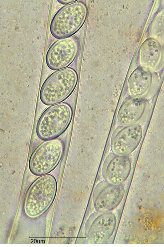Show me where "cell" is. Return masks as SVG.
I'll use <instances>...</instances> for the list:
<instances>
[{"label": "cell", "instance_id": "cell-1", "mask_svg": "<svg viewBox=\"0 0 164 247\" xmlns=\"http://www.w3.org/2000/svg\"><path fill=\"white\" fill-rule=\"evenodd\" d=\"M78 79L77 72L71 68L54 72L46 79L41 87L40 101L48 106L62 103L74 91Z\"/></svg>", "mask_w": 164, "mask_h": 247}, {"label": "cell", "instance_id": "cell-2", "mask_svg": "<svg viewBox=\"0 0 164 247\" xmlns=\"http://www.w3.org/2000/svg\"><path fill=\"white\" fill-rule=\"evenodd\" d=\"M71 106L66 102L52 105L42 112L36 128L39 138L47 140L56 138L67 128L72 119Z\"/></svg>", "mask_w": 164, "mask_h": 247}, {"label": "cell", "instance_id": "cell-3", "mask_svg": "<svg viewBox=\"0 0 164 247\" xmlns=\"http://www.w3.org/2000/svg\"><path fill=\"white\" fill-rule=\"evenodd\" d=\"M88 10L86 4L77 1L66 5L55 13L51 21L50 31L57 39L72 36L82 27L86 19Z\"/></svg>", "mask_w": 164, "mask_h": 247}, {"label": "cell", "instance_id": "cell-4", "mask_svg": "<svg viewBox=\"0 0 164 247\" xmlns=\"http://www.w3.org/2000/svg\"><path fill=\"white\" fill-rule=\"evenodd\" d=\"M64 151L63 142L58 139L46 140L32 153L28 162L30 172L36 176L48 174L57 166Z\"/></svg>", "mask_w": 164, "mask_h": 247}, {"label": "cell", "instance_id": "cell-5", "mask_svg": "<svg viewBox=\"0 0 164 247\" xmlns=\"http://www.w3.org/2000/svg\"><path fill=\"white\" fill-rule=\"evenodd\" d=\"M78 39L74 36L60 39L49 48L46 55L47 66L53 70L66 68L76 57L79 50Z\"/></svg>", "mask_w": 164, "mask_h": 247}, {"label": "cell", "instance_id": "cell-6", "mask_svg": "<svg viewBox=\"0 0 164 247\" xmlns=\"http://www.w3.org/2000/svg\"><path fill=\"white\" fill-rule=\"evenodd\" d=\"M142 135V129L137 125H128L117 130L111 140L113 153L125 156L131 154L138 146Z\"/></svg>", "mask_w": 164, "mask_h": 247}, {"label": "cell", "instance_id": "cell-7", "mask_svg": "<svg viewBox=\"0 0 164 247\" xmlns=\"http://www.w3.org/2000/svg\"><path fill=\"white\" fill-rule=\"evenodd\" d=\"M124 189L121 184L102 182L96 186L93 194L94 207L98 211L107 212L115 208L121 202Z\"/></svg>", "mask_w": 164, "mask_h": 247}, {"label": "cell", "instance_id": "cell-8", "mask_svg": "<svg viewBox=\"0 0 164 247\" xmlns=\"http://www.w3.org/2000/svg\"><path fill=\"white\" fill-rule=\"evenodd\" d=\"M131 169V161L128 157L113 153L109 155L104 161L102 174L106 181L120 185L126 180Z\"/></svg>", "mask_w": 164, "mask_h": 247}, {"label": "cell", "instance_id": "cell-9", "mask_svg": "<svg viewBox=\"0 0 164 247\" xmlns=\"http://www.w3.org/2000/svg\"><path fill=\"white\" fill-rule=\"evenodd\" d=\"M91 223L87 232V238L91 244H102L114 232L116 224L114 214L112 212H101Z\"/></svg>", "mask_w": 164, "mask_h": 247}, {"label": "cell", "instance_id": "cell-10", "mask_svg": "<svg viewBox=\"0 0 164 247\" xmlns=\"http://www.w3.org/2000/svg\"><path fill=\"white\" fill-rule=\"evenodd\" d=\"M146 106L143 99L132 98L126 100L121 107L118 119L121 124L128 126L137 121L141 117Z\"/></svg>", "mask_w": 164, "mask_h": 247}, {"label": "cell", "instance_id": "cell-11", "mask_svg": "<svg viewBox=\"0 0 164 247\" xmlns=\"http://www.w3.org/2000/svg\"><path fill=\"white\" fill-rule=\"evenodd\" d=\"M151 73L142 68L136 69L131 75L128 80L130 93L134 96H139L145 93L150 87L152 82Z\"/></svg>", "mask_w": 164, "mask_h": 247}, {"label": "cell", "instance_id": "cell-12", "mask_svg": "<svg viewBox=\"0 0 164 247\" xmlns=\"http://www.w3.org/2000/svg\"><path fill=\"white\" fill-rule=\"evenodd\" d=\"M142 55L141 60L145 66L150 67L155 66L158 63L159 57V47L154 41H149L143 45L142 49Z\"/></svg>", "mask_w": 164, "mask_h": 247}, {"label": "cell", "instance_id": "cell-13", "mask_svg": "<svg viewBox=\"0 0 164 247\" xmlns=\"http://www.w3.org/2000/svg\"><path fill=\"white\" fill-rule=\"evenodd\" d=\"M77 0H62L58 1L60 3L63 4H68L76 1Z\"/></svg>", "mask_w": 164, "mask_h": 247}]
</instances>
